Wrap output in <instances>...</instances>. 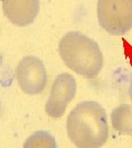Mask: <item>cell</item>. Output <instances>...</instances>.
I'll return each mask as SVG.
<instances>
[{
	"label": "cell",
	"mask_w": 132,
	"mask_h": 148,
	"mask_svg": "<svg viewBox=\"0 0 132 148\" xmlns=\"http://www.w3.org/2000/svg\"><path fill=\"white\" fill-rule=\"evenodd\" d=\"M66 131L76 148H101L109 135L107 112L96 101H83L68 114Z\"/></svg>",
	"instance_id": "obj_1"
},
{
	"label": "cell",
	"mask_w": 132,
	"mask_h": 148,
	"mask_svg": "<svg viewBox=\"0 0 132 148\" xmlns=\"http://www.w3.org/2000/svg\"><path fill=\"white\" fill-rule=\"evenodd\" d=\"M58 54L67 68L87 79L98 76L104 67L99 45L80 32L66 33L58 43Z\"/></svg>",
	"instance_id": "obj_2"
},
{
	"label": "cell",
	"mask_w": 132,
	"mask_h": 148,
	"mask_svg": "<svg viewBox=\"0 0 132 148\" xmlns=\"http://www.w3.org/2000/svg\"><path fill=\"white\" fill-rule=\"evenodd\" d=\"M97 18L107 33L121 36L132 29V0H98Z\"/></svg>",
	"instance_id": "obj_3"
},
{
	"label": "cell",
	"mask_w": 132,
	"mask_h": 148,
	"mask_svg": "<svg viewBox=\"0 0 132 148\" xmlns=\"http://www.w3.org/2000/svg\"><path fill=\"white\" fill-rule=\"evenodd\" d=\"M17 82L29 95L42 93L48 82V74L43 62L35 56H26L16 68Z\"/></svg>",
	"instance_id": "obj_4"
},
{
	"label": "cell",
	"mask_w": 132,
	"mask_h": 148,
	"mask_svg": "<svg viewBox=\"0 0 132 148\" xmlns=\"http://www.w3.org/2000/svg\"><path fill=\"white\" fill-rule=\"evenodd\" d=\"M77 84L73 75L63 73L56 76L45 104L46 114L53 119L63 116L68 103L75 98Z\"/></svg>",
	"instance_id": "obj_5"
},
{
	"label": "cell",
	"mask_w": 132,
	"mask_h": 148,
	"mask_svg": "<svg viewBox=\"0 0 132 148\" xmlns=\"http://www.w3.org/2000/svg\"><path fill=\"white\" fill-rule=\"evenodd\" d=\"M5 16L16 27H26L35 21L40 11V0H2Z\"/></svg>",
	"instance_id": "obj_6"
},
{
	"label": "cell",
	"mask_w": 132,
	"mask_h": 148,
	"mask_svg": "<svg viewBox=\"0 0 132 148\" xmlns=\"http://www.w3.org/2000/svg\"><path fill=\"white\" fill-rule=\"evenodd\" d=\"M110 120L117 132L132 136V106L122 104L115 108L110 114Z\"/></svg>",
	"instance_id": "obj_7"
},
{
	"label": "cell",
	"mask_w": 132,
	"mask_h": 148,
	"mask_svg": "<svg viewBox=\"0 0 132 148\" xmlns=\"http://www.w3.org/2000/svg\"><path fill=\"white\" fill-rule=\"evenodd\" d=\"M23 148H57L55 138L48 132L39 131L32 134L23 144Z\"/></svg>",
	"instance_id": "obj_8"
},
{
	"label": "cell",
	"mask_w": 132,
	"mask_h": 148,
	"mask_svg": "<svg viewBox=\"0 0 132 148\" xmlns=\"http://www.w3.org/2000/svg\"><path fill=\"white\" fill-rule=\"evenodd\" d=\"M129 97H130V100L132 102V78L130 81V86H129Z\"/></svg>",
	"instance_id": "obj_9"
}]
</instances>
